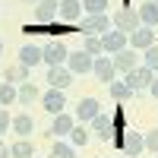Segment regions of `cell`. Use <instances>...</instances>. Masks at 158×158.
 <instances>
[{"label": "cell", "mask_w": 158, "mask_h": 158, "mask_svg": "<svg viewBox=\"0 0 158 158\" xmlns=\"http://www.w3.org/2000/svg\"><path fill=\"white\" fill-rule=\"evenodd\" d=\"M10 152H13V158H32L35 155V146H32L29 139H16L10 146Z\"/></svg>", "instance_id": "cell-25"}, {"label": "cell", "mask_w": 158, "mask_h": 158, "mask_svg": "<svg viewBox=\"0 0 158 158\" xmlns=\"http://www.w3.org/2000/svg\"><path fill=\"white\" fill-rule=\"evenodd\" d=\"M101 48H104V54H120L123 48H130V35L111 29V32H104V35H101Z\"/></svg>", "instance_id": "cell-8"}, {"label": "cell", "mask_w": 158, "mask_h": 158, "mask_svg": "<svg viewBox=\"0 0 158 158\" xmlns=\"http://www.w3.org/2000/svg\"><path fill=\"white\" fill-rule=\"evenodd\" d=\"M6 130H13V117L6 114V108H0V136H3Z\"/></svg>", "instance_id": "cell-32"}, {"label": "cell", "mask_w": 158, "mask_h": 158, "mask_svg": "<svg viewBox=\"0 0 158 158\" xmlns=\"http://www.w3.org/2000/svg\"><path fill=\"white\" fill-rule=\"evenodd\" d=\"M13 133H16L19 139H29L35 133V117L32 114H16L13 117Z\"/></svg>", "instance_id": "cell-18"}, {"label": "cell", "mask_w": 158, "mask_h": 158, "mask_svg": "<svg viewBox=\"0 0 158 158\" xmlns=\"http://www.w3.org/2000/svg\"><path fill=\"white\" fill-rule=\"evenodd\" d=\"M155 158H158V155H155Z\"/></svg>", "instance_id": "cell-39"}, {"label": "cell", "mask_w": 158, "mask_h": 158, "mask_svg": "<svg viewBox=\"0 0 158 158\" xmlns=\"http://www.w3.org/2000/svg\"><path fill=\"white\" fill-rule=\"evenodd\" d=\"M142 63H146V67L152 70V73H158V44H152L146 54H142Z\"/></svg>", "instance_id": "cell-30"}, {"label": "cell", "mask_w": 158, "mask_h": 158, "mask_svg": "<svg viewBox=\"0 0 158 158\" xmlns=\"http://www.w3.org/2000/svg\"><path fill=\"white\" fill-rule=\"evenodd\" d=\"M0 54H3V38H0Z\"/></svg>", "instance_id": "cell-36"}, {"label": "cell", "mask_w": 158, "mask_h": 158, "mask_svg": "<svg viewBox=\"0 0 158 158\" xmlns=\"http://www.w3.org/2000/svg\"><path fill=\"white\" fill-rule=\"evenodd\" d=\"M92 67H95V57L89 54V51H70V57H67V70L73 73V76H85V73H92Z\"/></svg>", "instance_id": "cell-2"}, {"label": "cell", "mask_w": 158, "mask_h": 158, "mask_svg": "<svg viewBox=\"0 0 158 158\" xmlns=\"http://www.w3.org/2000/svg\"><path fill=\"white\" fill-rule=\"evenodd\" d=\"M101 114V104H98V98H79V104H76V123H92V120H95V117Z\"/></svg>", "instance_id": "cell-6"}, {"label": "cell", "mask_w": 158, "mask_h": 158, "mask_svg": "<svg viewBox=\"0 0 158 158\" xmlns=\"http://www.w3.org/2000/svg\"><path fill=\"white\" fill-rule=\"evenodd\" d=\"M120 149H123L127 158H136L142 149H146V139H142V133H133V130H130V133L120 139Z\"/></svg>", "instance_id": "cell-15"}, {"label": "cell", "mask_w": 158, "mask_h": 158, "mask_svg": "<svg viewBox=\"0 0 158 158\" xmlns=\"http://www.w3.org/2000/svg\"><path fill=\"white\" fill-rule=\"evenodd\" d=\"M111 60H114L117 73H133V70L139 67V63H136V51H133V48H123L120 54H114Z\"/></svg>", "instance_id": "cell-16"}, {"label": "cell", "mask_w": 158, "mask_h": 158, "mask_svg": "<svg viewBox=\"0 0 158 158\" xmlns=\"http://www.w3.org/2000/svg\"><path fill=\"white\" fill-rule=\"evenodd\" d=\"M44 82L51 89H63V92H67V85H73V73L67 67H48V79H44Z\"/></svg>", "instance_id": "cell-11"}, {"label": "cell", "mask_w": 158, "mask_h": 158, "mask_svg": "<svg viewBox=\"0 0 158 158\" xmlns=\"http://www.w3.org/2000/svg\"><path fill=\"white\" fill-rule=\"evenodd\" d=\"M29 76H32V70L25 67V63H13V67L3 70V82H10V85H22V82H29Z\"/></svg>", "instance_id": "cell-17"}, {"label": "cell", "mask_w": 158, "mask_h": 158, "mask_svg": "<svg viewBox=\"0 0 158 158\" xmlns=\"http://www.w3.org/2000/svg\"><path fill=\"white\" fill-rule=\"evenodd\" d=\"M85 142H89V130H85V123H76L73 133H70V146H73V149H82Z\"/></svg>", "instance_id": "cell-27"}, {"label": "cell", "mask_w": 158, "mask_h": 158, "mask_svg": "<svg viewBox=\"0 0 158 158\" xmlns=\"http://www.w3.org/2000/svg\"><path fill=\"white\" fill-rule=\"evenodd\" d=\"M152 79H155V73L142 63V67H136L133 73H127V82H130V89L133 92H139V89H149L152 85Z\"/></svg>", "instance_id": "cell-12"}, {"label": "cell", "mask_w": 158, "mask_h": 158, "mask_svg": "<svg viewBox=\"0 0 158 158\" xmlns=\"http://www.w3.org/2000/svg\"><path fill=\"white\" fill-rule=\"evenodd\" d=\"M25 3H41V0H25Z\"/></svg>", "instance_id": "cell-35"}, {"label": "cell", "mask_w": 158, "mask_h": 158, "mask_svg": "<svg viewBox=\"0 0 158 158\" xmlns=\"http://www.w3.org/2000/svg\"><path fill=\"white\" fill-rule=\"evenodd\" d=\"M130 44H133V51H149L155 44V32L149 29V25H139V29L130 35Z\"/></svg>", "instance_id": "cell-14"}, {"label": "cell", "mask_w": 158, "mask_h": 158, "mask_svg": "<svg viewBox=\"0 0 158 158\" xmlns=\"http://www.w3.org/2000/svg\"><path fill=\"white\" fill-rule=\"evenodd\" d=\"M92 130H95V133H98V136H101L104 142H108V139L114 136V120H111L108 114H98L95 120H92Z\"/></svg>", "instance_id": "cell-21"}, {"label": "cell", "mask_w": 158, "mask_h": 158, "mask_svg": "<svg viewBox=\"0 0 158 158\" xmlns=\"http://www.w3.org/2000/svg\"><path fill=\"white\" fill-rule=\"evenodd\" d=\"M152 3H158V0H152Z\"/></svg>", "instance_id": "cell-37"}, {"label": "cell", "mask_w": 158, "mask_h": 158, "mask_svg": "<svg viewBox=\"0 0 158 158\" xmlns=\"http://www.w3.org/2000/svg\"><path fill=\"white\" fill-rule=\"evenodd\" d=\"M92 73H95L98 82L111 85V82H114V76H117V67H114V60H111V57H95V67H92Z\"/></svg>", "instance_id": "cell-9"}, {"label": "cell", "mask_w": 158, "mask_h": 158, "mask_svg": "<svg viewBox=\"0 0 158 158\" xmlns=\"http://www.w3.org/2000/svg\"><path fill=\"white\" fill-rule=\"evenodd\" d=\"M35 101H41L38 85H35V82H22V85H19V104H22V108H32Z\"/></svg>", "instance_id": "cell-19"}, {"label": "cell", "mask_w": 158, "mask_h": 158, "mask_svg": "<svg viewBox=\"0 0 158 158\" xmlns=\"http://www.w3.org/2000/svg\"><path fill=\"white\" fill-rule=\"evenodd\" d=\"M0 158H13V152H10V146H6L3 139H0Z\"/></svg>", "instance_id": "cell-33"}, {"label": "cell", "mask_w": 158, "mask_h": 158, "mask_svg": "<svg viewBox=\"0 0 158 158\" xmlns=\"http://www.w3.org/2000/svg\"><path fill=\"white\" fill-rule=\"evenodd\" d=\"M108 6H111V0H82L85 16H101V13H108Z\"/></svg>", "instance_id": "cell-26"}, {"label": "cell", "mask_w": 158, "mask_h": 158, "mask_svg": "<svg viewBox=\"0 0 158 158\" xmlns=\"http://www.w3.org/2000/svg\"><path fill=\"white\" fill-rule=\"evenodd\" d=\"M82 51H89L92 57H101L104 48H101V38H82Z\"/></svg>", "instance_id": "cell-29"}, {"label": "cell", "mask_w": 158, "mask_h": 158, "mask_svg": "<svg viewBox=\"0 0 158 158\" xmlns=\"http://www.w3.org/2000/svg\"><path fill=\"white\" fill-rule=\"evenodd\" d=\"M19 63H25V67H38V63H44L41 60V48H35V44H25L22 51H19Z\"/></svg>", "instance_id": "cell-22"}, {"label": "cell", "mask_w": 158, "mask_h": 158, "mask_svg": "<svg viewBox=\"0 0 158 158\" xmlns=\"http://www.w3.org/2000/svg\"><path fill=\"white\" fill-rule=\"evenodd\" d=\"M41 104H44V111L48 114H63V111H67V92H63V89H48L44 92V95H41Z\"/></svg>", "instance_id": "cell-7"}, {"label": "cell", "mask_w": 158, "mask_h": 158, "mask_svg": "<svg viewBox=\"0 0 158 158\" xmlns=\"http://www.w3.org/2000/svg\"><path fill=\"white\" fill-rule=\"evenodd\" d=\"M136 13H139V22H142V25H149V29H155V25H158V3L146 0Z\"/></svg>", "instance_id": "cell-20"}, {"label": "cell", "mask_w": 158, "mask_h": 158, "mask_svg": "<svg viewBox=\"0 0 158 158\" xmlns=\"http://www.w3.org/2000/svg\"><path fill=\"white\" fill-rule=\"evenodd\" d=\"M73 127H76V117L63 111V114H57L54 120H51V136H54V139H60V136H70V133H73Z\"/></svg>", "instance_id": "cell-13"}, {"label": "cell", "mask_w": 158, "mask_h": 158, "mask_svg": "<svg viewBox=\"0 0 158 158\" xmlns=\"http://www.w3.org/2000/svg\"><path fill=\"white\" fill-rule=\"evenodd\" d=\"M13 101H19V85L0 82V108H10Z\"/></svg>", "instance_id": "cell-24"}, {"label": "cell", "mask_w": 158, "mask_h": 158, "mask_svg": "<svg viewBox=\"0 0 158 158\" xmlns=\"http://www.w3.org/2000/svg\"><path fill=\"white\" fill-rule=\"evenodd\" d=\"M51 158H76V149L70 146V142H60V139H54V149H51Z\"/></svg>", "instance_id": "cell-28"}, {"label": "cell", "mask_w": 158, "mask_h": 158, "mask_svg": "<svg viewBox=\"0 0 158 158\" xmlns=\"http://www.w3.org/2000/svg\"><path fill=\"white\" fill-rule=\"evenodd\" d=\"M111 19H114V29H117V32H123V35H133L139 25H142V22H139V13H136V10H130V6L117 10Z\"/></svg>", "instance_id": "cell-3"}, {"label": "cell", "mask_w": 158, "mask_h": 158, "mask_svg": "<svg viewBox=\"0 0 158 158\" xmlns=\"http://www.w3.org/2000/svg\"><path fill=\"white\" fill-rule=\"evenodd\" d=\"M149 95H152V98H158V73H155V79H152V85H149Z\"/></svg>", "instance_id": "cell-34"}, {"label": "cell", "mask_w": 158, "mask_h": 158, "mask_svg": "<svg viewBox=\"0 0 158 158\" xmlns=\"http://www.w3.org/2000/svg\"><path fill=\"white\" fill-rule=\"evenodd\" d=\"M57 22H60V25H76V22H82V0H60Z\"/></svg>", "instance_id": "cell-5"}, {"label": "cell", "mask_w": 158, "mask_h": 158, "mask_svg": "<svg viewBox=\"0 0 158 158\" xmlns=\"http://www.w3.org/2000/svg\"><path fill=\"white\" fill-rule=\"evenodd\" d=\"M114 19L108 13H101V16H85L82 19V38H101L104 32H111Z\"/></svg>", "instance_id": "cell-1"}, {"label": "cell", "mask_w": 158, "mask_h": 158, "mask_svg": "<svg viewBox=\"0 0 158 158\" xmlns=\"http://www.w3.org/2000/svg\"><path fill=\"white\" fill-rule=\"evenodd\" d=\"M32 158H38V155H32Z\"/></svg>", "instance_id": "cell-38"}, {"label": "cell", "mask_w": 158, "mask_h": 158, "mask_svg": "<svg viewBox=\"0 0 158 158\" xmlns=\"http://www.w3.org/2000/svg\"><path fill=\"white\" fill-rule=\"evenodd\" d=\"M108 92H111L114 101H127V98H133V89H130L127 79H123V82H117V79H114V82L108 85Z\"/></svg>", "instance_id": "cell-23"}, {"label": "cell", "mask_w": 158, "mask_h": 158, "mask_svg": "<svg viewBox=\"0 0 158 158\" xmlns=\"http://www.w3.org/2000/svg\"><path fill=\"white\" fill-rule=\"evenodd\" d=\"M142 139H146V149H149L152 155H158V127L149 130V133H142Z\"/></svg>", "instance_id": "cell-31"}, {"label": "cell", "mask_w": 158, "mask_h": 158, "mask_svg": "<svg viewBox=\"0 0 158 158\" xmlns=\"http://www.w3.org/2000/svg\"><path fill=\"white\" fill-rule=\"evenodd\" d=\"M57 10H60V0H41L38 10H35V25L57 22Z\"/></svg>", "instance_id": "cell-10"}, {"label": "cell", "mask_w": 158, "mask_h": 158, "mask_svg": "<svg viewBox=\"0 0 158 158\" xmlns=\"http://www.w3.org/2000/svg\"><path fill=\"white\" fill-rule=\"evenodd\" d=\"M67 57H70V51H67L63 41H48L41 48V60L48 67H67Z\"/></svg>", "instance_id": "cell-4"}]
</instances>
